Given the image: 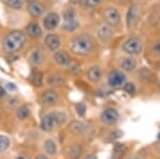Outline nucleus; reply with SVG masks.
<instances>
[{"label": "nucleus", "mask_w": 160, "mask_h": 159, "mask_svg": "<svg viewBox=\"0 0 160 159\" xmlns=\"http://www.w3.org/2000/svg\"><path fill=\"white\" fill-rule=\"evenodd\" d=\"M100 121L106 125H115L120 121V113L115 108L108 107L100 113Z\"/></svg>", "instance_id": "6e6552de"}, {"label": "nucleus", "mask_w": 160, "mask_h": 159, "mask_svg": "<svg viewBox=\"0 0 160 159\" xmlns=\"http://www.w3.org/2000/svg\"><path fill=\"white\" fill-rule=\"evenodd\" d=\"M10 139L9 137L4 135H0V153L6 152L8 148L10 147Z\"/></svg>", "instance_id": "a878e982"}, {"label": "nucleus", "mask_w": 160, "mask_h": 159, "mask_svg": "<svg viewBox=\"0 0 160 159\" xmlns=\"http://www.w3.org/2000/svg\"><path fill=\"white\" fill-rule=\"evenodd\" d=\"M29 115H30V110L27 106L19 107L16 111V117H17V119L20 120V121H25L27 117H29Z\"/></svg>", "instance_id": "b1692460"}, {"label": "nucleus", "mask_w": 160, "mask_h": 159, "mask_svg": "<svg viewBox=\"0 0 160 159\" xmlns=\"http://www.w3.org/2000/svg\"><path fill=\"white\" fill-rule=\"evenodd\" d=\"M102 19L105 24L111 28L117 27L121 22V13L114 7H107L102 11Z\"/></svg>", "instance_id": "39448f33"}, {"label": "nucleus", "mask_w": 160, "mask_h": 159, "mask_svg": "<svg viewBox=\"0 0 160 159\" xmlns=\"http://www.w3.org/2000/svg\"><path fill=\"white\" fill-rule=\"evenodd\" d=\"M66 120V115L63 112L56 111L45 114L41 120V128L46 132H50L55 130L59 125L63 124Z\"/></svg>", "instance_id": "7ed1b4c3"}, {"label": "nucleus", "mask_w": 160, "mask_h": 159, "mask_svg": "<svg viewBox=\"0 0 160 159\" xmlns=\"http://www.w3.org/2000/svg\"><path fill=\"white\" fill-rule=\"evenodd\" d=\"M43 147H44V151H45V153L48 154V155H50V156L56 155L57 152H58L57 143L53 140H51V139L46 140L45 142H44Z\"/></svg>", "instance_id": "aec40b11"}, {"label": "nucleus", "mask_w": 160, "mask_h": 159, "mask_svg": "<svg viewBox=\"0 0 160 159\" xmlns=\"http://www.w3.org/2000/svg\"><path fill=\"white\" fill-rule=\"evenodd\" d=\"M84 159H97V157L95 155H93V154H90V155H88Z\"/></svg>", "instance_id": "e433bc0d"}, {"label": "nucleus", "mask_w": 160, "mask_h": 159, "mask_svg": "<svg viewBox=\"0 0 160 159\" xmlns=\"http://www.w3.org/2000/svg\"><path fill=\"white\" fill-rule=\"evenodd\" d=\"M102 0H83L84 6L90 7V9H94V7H98L102 3Z\"/></svg>", "instance_id": "473e14b6"}, {"label": "nucleus", "mask_w": 160, "mask_h": 159, "mask_svg": "<svg viewBox=\"0 0 160 159\" xmlns=\"http://www.w3.org/2000/svg\"><path fill=\"white\" fill-rule=\"evenodd\" d=\"M77 17V13L74 9L69 7V9H66L63 13V20L64 22H68V20H74L76 19Z\"/></svg>", "instance_id": "bb28decb"}, {"label": "nucleus", "mask_w": 160, "mask_h": 159, "mask_svg": "<svg viewBox=\"0 0 160 159\" xmlns=\"http://www.w3.org/2000/svg\"><path fill=\"white\" fill-rule=\"evenodd\" d=\"M53 59H55L56 63L59 65H68L71 63V57L66 51L60 50V51H56L55 55H53Z\"/></svg>", "instance_id": "f3484780"}, {"label": "nucleus", "mask_w": 160, "mask_h": 159, "mask_svg": "<svg viewBox=\"0 0 160 159\" xmlns=\"http://www.w3.org/2000/svg\"><path fill=\"white\" fill-rule=\"evenodd\" d=\"M97 37L99 38L100 42L102 43H108L112 40L113 37V31L112 28L108 25H102L97 29Z\"/></svg>", "instance_id": "9d476101"}, {"label": "nucleus", "mask_w": 160, "mask_h": 159, "mask_svg": "<svg viewBox=\"0 0 160 159\" xmlns=\"http://www.w3.org/2000/svg\"><path fill=\"white\" fill-rule=\"evenodd\" d=\"M121 48L126 55L136 57V56L141 55L143 51V41L141 37L132 35L124 41Z\"/></svg>", "instance_id": "20e7f679"}, {"label": "nucleus", "mask_w": 160, "mask_h": 159, "mask_svg": "<svg viewBox=\"0 0 160 159\" xmlns=\"http://www.w3.org/2000/svg\"><path fill=\"white\" fill-rule=\"evenodd\" d=\"M151 51H152V55L155 58L160 59V38H157L156 41H154V43L152 44Z\"/></svg>", "instance_id": "cd10ccee"}, {"label": "nucleus", "mask_w": 160, "mask_h": 159, "mask_svg": "<svg viewBox=\"0 0 160 159\" xmlns=\"http://www.w3.org/2000/svg\"><path fill=\"white\" fill-rule=\"evenodd\" d=\"M26 30H27V34L29 35L30 37H38L42 34V29H41L40 26L38 24H35V22H31V24L28 25Z\"/></svg>", "instance_id": "412c9836"}, {"label": "nucleus", "mask_w": 160, "mask_h": 159, "mask_svg": "<svg viewBox=\"0 0 160 159\" xmlns=\"http://www.w3.org/2000/svg\"><path fill=\"white\" fill-rule=\"evenodd\" d=\"M45 44L51 51H56L60 47L61 40H60V37L56 34H47L45 37Z\"/></svg>", "instance_id": "dca6fc26"}, {"label": "nucleus", "mask_w": 160, "mask_h": 159, "mask_svg": "<svg viewBox=\"0 0 160 159\" xmlns=\"http://www.w3.org/2000/svg\"><path fill=\"white\" fill-rule=\"evenodd\" d=\"M127 77H126L125 72L122 70H112L108 74L107 82L108 86L111 88H120L126 83Z\"/></svg>", "instance_id": "423d86ee"}, {"label": "nucleus", "mask_w": 160, "mask_h": 159, "mask_svg": "<svg viewBox=\"0 0 160 159\" xmlns=\"http://www.w3.org/2000/svg\"><path fill=\"white\" fill-rule=\"evenodd\" d=\"M7 3L13 10H19L22 7V0H8Z\"/></svg>", "instance_id": "7c9ffc66"}, {"label": "nucleus", "mask_w": 160, "mask_h": 159, "mask_svg": "<svg viewBox=\"0 0 160 159\" xmlns=\"http://www.w3.org/2000/svg\"><path fill=\"white\" fill-rule=\"evenodd\" d=\"M45 61V55L42 50L35 49L30 53V62L34 65H41Z\"/></svg>", "instance_id": "a211bd4d"}, {"label": "nucleus", "mask_w": 160, "mask_h": 159, "mask_svg": "<svg viewBox=\"0 0 160 159\" xmlns=\"http://www.w3.org/2000/svg\"><path fill=\"white\" fill-rule=\"evenodd\" d=\"M75 108H76V112L79 117H84L86 111H87V106L83 102H78V104L75 106Z\"/></svg>", "instance_id": "2f4dec72"}, {"label": "nucleus", "mask_w": 160, "mask_h": 159, "mask_svg": "<svg viewBox=\"0 0 160 159\" xmlns=\"http://www.w3.org/2000/svg\"><path fill=\"white\" fill-rule=\"evenodd\" d=\"M4 89L9 90V91H15V90H16V86H15L14 83L8 82L6 83V86H4Z\"/></svg>", "instance_id": "72a5a7b5"}, {"label": "nucleus", "mask_w": 160, "mask_h": 159, "mask_svg": "<svg viewBox=\"0 0 160 159\" xmlns=\"http://www.w3.org/2000/svg\"><path fill=\"white\" fill-rule=\"evenodd\" d=\"M123 88H124V91H125L126 93L131 94V95H132V94H135L136 91H137L136 84L133 82H126L123 86Z\"/></svg>", "instance_id": "c756f323"}, {"label": "nucleus", "mask_w": 160, "mask_h": 159, "mask_svg": "<svg viewBox=\"0 0 160 159\" xmlns=\"http://www.w3.org/2000/svg\"><path fill=\"white\" fill-rule=\"evenodd\" d=\"M68 129L72 134H74L76 136H82L86 134L87 126H86V124L82 123L81 121H73L69 124Z\"/></svg>", "instance_id": "2eb2a0df"}, {"label": "nucleus", "mask_w": 160, "mask_h": 159, "mask_svg": "<svg viewBox=\"0 0 160 159\" xmlns=\"http://www.w3.org/2000/svg\"><path fill=\"white\" fill-rule=\"evenodd\" d=\"M69 1L73 3H81V2H83V0H69Z\"/></svg>", "instance_id": "4c0bfd02"}, {"label": "nucleus", "mask_w": 160, "mask_h": 159, "mask_svg": "<svg viewBox=\"0 0 160 159\" xmlns=\"http://www.w3.org/2000/svg\"><path fill=\"white\" fill-rule=\"evenodd\" d=\"M4 105L8 107L9 109H13L18 105V99L14 96H10V97H7L6 98V102H4Z\"/></svg>", "instance_id": "c85d7f7f"}, {"label": "nucleus", "mask_w": 160, "mask_h": 159, "mask_svg": "<svg viewBox=\"0 0 160 159\" xmlns=\"http://www.w3.org/2000/svg\"><path fill=\"white\" fill-rule=\"evenodd\" d=\"M34 159H49L47 157L46 155H44V154H41V155H38V156H37Z\"/></svg>", "instance_id": "c9c22d12"}, {"label": "nucleus", "mask_w": 160, "mask_h": 159, "mask_svg": "<svg viewBox=\"0 0 160 159\" xmlns=\"http://www.w3.org/2000/svg\"><path fill=\"white\" fill-rule=\"evenodd\" d=\"M25 1L29 2V3H32V2H35V1H37V0H25Z\"/></svg>", "instance_id": "58836bf2"}, {"label": "nucleus", "mask_w": 160, "mask_h": 159, "mask_svg": "<svg viewBox=\"0 0 160 159\" xmlns=\"http://www.w3.org/2000/svg\"><path fill=\"white\" fill-rule=\"evenodd\" d=\"M59 22H60V16H59L57 13H53V12L48 13L43 20L44 27H45L47 30L55 29V28L58 27Z\"/></svg>", "instance_id": "f8f14e48"}, {"label": "nucleus", "mask_w": 160, "mask_h": 159, "mask_svg": "<svg viewBox=\"0 0 160 159\" xmlns=\"http://www.w3.org/2000/svg\"><path fill=\"white\" fill-rule=\"evenodd\" d=\"M83 154V147L79 143H73L66 150V158L68 159H79Z\"/></svg>", "instance_id": "ddd939ff"}, {"label": "nucleus", "mask_w": 160, "mask_h": 159, "mask_svg": "<svg viewBox=\"0 0 160 159\" xmlns=\"http://www.w3.org/2000/svg\"><path fill=\"white\" fill-rule=\"evenodd\" d=\"M158 140H159V141H160V134H159V135H158Z\"/></svg>", "instance_id": "79ce46f5"}, {"label": "nucleus", "mask_w": 160, "mask_h": 159, "mask_svg": "<svg viewBox=\"0 0 160 159\" xmlns=\"http://www.w3.org/2000/svg\"><path fill=\"white\" fill-rule=\"evenodd\" d=\"M59 99V95L56 91L53 90H47V91H44L41 95V102L44 105H47V106H51V105H55Z\"/></svg>", "instance_id": "4468645a"}, {"label": "nucleus", "mask_w": 160, "mask_h": 159, "mask_svg": "<svg viewBox=\"0 0 160 159\" xmlns=\"http://www.w3.org/2000/svg\"><path fill=\"white\" fill-rule=\"evenodd\" d=\"M17 159H25V157H22V156H19V157H17Z\"/></svg>", "instance_id": "a19ab883"}, {"label": "nucleus", "mask_w": 160, "mask_h": 159, "mask_svg": "<svg viewBox=\"0 0 160 159\" xmlns=\"http://www.w3.org/2000/svg\"><path fill=\"white\" fill-rule=\"evenodd\" d=\"M26 43V34L24 32L15 30V31L10 32L9 34L4 37L3 42H2V46L3 49L7 52L13 53L16 52L19 49H22V46Z\"/></svg>", "instance_id": "f03ea898"}, {"label": "nucleus", "mask_w": 160, "mask_h": 159, "mask_svg": "<svg viewBox=\"0 0 160 159\" xmlns=\"http://www.w3.org/2000/svg\"><path fill=\"white\" fill-rule=\"evenodd\" d=\"M28 11L32 16L34 17H38V16H41V15L43 14L44 12V7L43 4L38 3V2H32V3L29 4V7H28Z\"/></svg>", "instance_id": "6ab92c4d"}, {"label": "nucleus", "mask_w": 160, "mask_h": 159, "mask_svg": "<svg viewBox=\"0 0 160 159\" xmlns=\"http://www.w3.org/2000/svg\"><path fill=\"white\" fill-rule=\"evenodd\" d=\"M158 153H159V155H160V143L158 144Z\"/></svg>", "instance_id": "ea45409f"}, {"label": "nucleus", "mask_w": 160, "mask_h": 159, "mask_svg": "<svg viewBox=\"0 0 160 159\" xmlns=\"http://www.w3.org/2000/svg\"><path fill=\"white\" fill-rule=\"evenodd\" d=\"M7 92H6V89L3 88V87H0V98H3L4 96H6Z\"/></svg>", "instance_id": "f704fd0d"}, {"label": "nucleus", "mask_w": 160, "mask_h": 159, "mask_svg": "<svg viewBox=\"0 0 160 159\" xmlns=\"http://www.w3.org/2000/svg\"><path fill=\"white\" fill-rule=\"evenodd\" d=\"M141 13V7L138 3H132L128 7L127 14H126V24L128 29H132L138 24L139 17Z\"/></svg>", "instance_id": "0eeeda50"}, {"label": "nucleus", "mask_w": 160, "mask_h": 159, "mask_svg": "<svg viewBox=\"0 0 160 159\" xmlns=\"http://www.w3.org/2000/svg\"><path fill=\"white\" fill-rule=\"evenodd\" d=\"M71 51L80 57L91 55L94 49V41L88 34H80L74 37L71 42Z\"/></svg>", "instance_id": "f257e3e1"}, {"label": "nucleus", "mask_w": 160, "mask_h": 159, "mask_svg": "<svg viewBox=\"0 0 160 159\" xmlns=\"http://www.w3.org/2000/svg\"><path fill=\"white\" fill-rule=\"evenodd\" d=\"M64 83V78L62 75L59 74H55V75H51L48 78V84L51 87H61Z\"/></svg>", "instance_id": "5701e85b"}, {"label": "nucleus", "mask_w": 160, "mask_h": 159, "mask_svg": "<svg viewBox=\"0 0 160 159\" xmlns=\"http://www.w3.org/2000/svg\"><path fill=\"white\" fill-rule=\"evenodd\" d=\"M87 77L91 82L93 83H98L104 77V73H102V67L97 65H94L90 67L87 72Z\"/></svg>", "instance_id": "9b49d317"}, {"label": "nucleus", "mask_w": 160, "mask_h": 159, "mask_svg": "<svg viewBox=\"0 0 160 159\" xmlns=\"http://www.w3.org/2000/svg\"><path fill=\"white\" fill-rule=\"evenodd\" d=\"M78 27H79V22L77 19L64 22V24H63V28L66 30V31H69V32L75 31Z\"/></svg>", "instance_id": "393cba45"}, {"label": "nucleus", "mask_w": 160, "mask_h": 159, "mask_svg": "<svg viewBox=\"0 0 160 159\" xmlns=\"http://www.w3.org/2000/svg\"><path fill=\"white\" fill-rule=\"evenodd\" d=\"M31 82L35 87H42L43 84V73L40 71H33L30 76Z\"/></svg>", "instance_id": "4be33fe9"}, {"label": "nucleus", "mask_w": 160, "mask_h": 159, "mask_svg": "<svg viewBox=\"0 0 160 159\" xmlns=\"http://www.w3.org/2000/svg\"><path fill=\"white\" fill-rule=\"evenodd\" d=\"M118 66H120V70L123 72L131 73V72H135L138 67V61L135 57L127 55L118 60Z\"/></svg>", "instance_id": "1a4fd4ad"}]
</instances>
